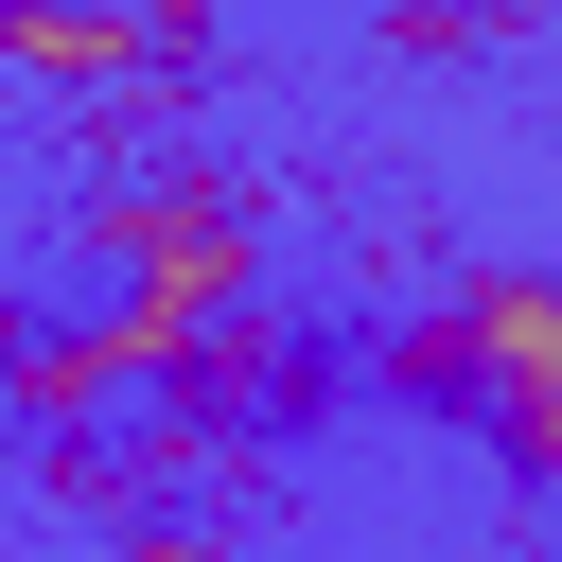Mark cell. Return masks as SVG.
Wrapping results in <instances>:
<instances>
[{
	"label": "cell",
	"instance_id": "1",
	"mask_svg": "<svg viewBox=\"0 0 562 562\" xmlns=\"http://www.w3.org/2000/svg\"><path fill=\"white\" fill-rule=\"evenodd\" d=\"M404 386H457L527 474H562V281H474L439 334H404Z\"/></svg>",
	"mask_w": 562,
	"mask_h": 562
},
{
	"label": "cell",
	"instance_id": "2",
	"mask_svg": "<svg viewBox=\"0 0 562 562\" xmlns=\"http://www.w3.org/2000/svg\"><path fill=\"white\" fill-rule=\"evenodd\" d=\"M0 53H35V70H123V53H140V18H70V0H0Z\"/></svg>",
	"mask_w": 562,
	"mask_h": 562
}]
</instances>
